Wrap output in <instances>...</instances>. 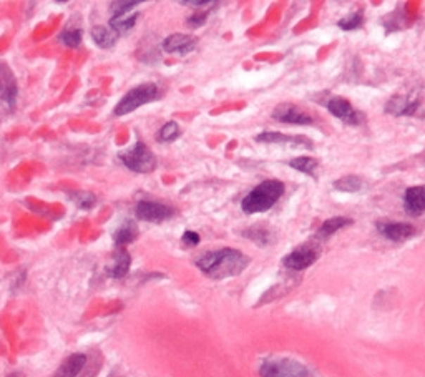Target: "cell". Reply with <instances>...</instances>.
Wrapping results in <instances>:
<instances>
[{
    "label": "cell",
    "mask_w": 425,
    "mask_h": 377,
    "mask_svg": "<svg viewBox=\"0 0 425 377\" xmlns=\"http://www.w3.org/2000/svg\"><path fill=\"white\" fill-rule=\"evenodd\" d=\"M249 264V257L233 248L211 251L196 261V266L212 279H224L241 274Z\"/></svg>",
    "instance_id": "6da1fadb"
},
{
    "label": "cell",
    "mask_w": 425,
    "mask_h": 377,
    "mask_svg": "<svg viewBox=\"0 0 425 377\" xmlns=\"http://www.w3.org/2000/svg\"><path fill=\"white\" fill-rule=\"evenodd\" d=\"M284 193V185L278 180H265L261 185H258L254 190L246 195V198L243 200V211L248 215H254V213H262V211H267L272 208L281 195Z\"/></svg>",
    "instance_id": "7a4b0ae2"
},
{
    "label": "cell",
    "mask_w": 425,
    "mask_h": 377,
    "mask_svg": "<svg viewBox=\"0 0 425 377\" xmlns=\"http://www.w3.org/2000/svg\"><path fill=\"white\" fill-rule=\"evenodd\" d=\"M158 87L155 84H141L135 87L128 91L127 95L123 96L122 100L117 103V107L113 110L115 117H123V115H128L132 112H135L137 108L143 107V105L153 102L155 98H158Z\"/></svg>",
    "instance_id": "3957f363"
},
{
    "label": "cell",
    "mask_w": 425,
    "mask_h": 377,
    "mask_svg": "<svg viewBox=\"0 0 425 377\" xmlns=\"http://www.w3.org/2000/svg\"><path fill=\"white\" fill-rule=\"evenodd\" d=\"M120 162L135 173H151L156 168V156L143 141H137L133 148L118 155Z\"/></svg>",
    "instance_id": "277c9868"
},
{
    "label": "cell",
    "mask_w": 425,
    "mask_h": 377,
    "mask_svg": "<svg viewBox=\"0 0 425 377\" xmlns=\"http://www.w3.org/2000/svg\"><path fill=\"white\" fill-rule=\"evenodd\" d=\"M261 377H307L306 366L294 359H269L260 367Z\"/></svg>",
    "instance_id": "5b68a950"
},
{
    "label": "cell",
    "mask_w": 425,
    "mask_h": 377,
    "mask_svg": "<svg viewBox=\"0 0 425 377\" xmlns=\"http://www.w3.org/2000/svg\"><path fill=\"white\" fill-rule=\"evenodd\" d=\"M17 100L18 84L15 73L6 62H0V103L8 112H12V110H15Z\"/></svg>",
    "instance_id": "8992f818"
},
{
    "label": "cell",
    "mask_w": 425,
    "mask_h": 377,
    "mask_svg": "<svg viewBox=\"0 0 425 377\" xmlns=\"http://www.w3.org/2000/svg\"><path fill=\"white\" fill-rule=\"evenodd\" d=\"M135 215L138 219L148 223H161L166 222L173 216V208L166 206L158 201H140L135 208Z\"/></svg>",
    "instance_id": "52a82bcc"
},
{
    "label": "cell",
    "mask_w": 425,
    "mask_h": 377,
    "mask_svg": "<svg viewBox=\"0 0 425 377\" xmlns=\"http://www.w3.org/2000/svg\"><path fill=\"white\" fill-rule=\"evenodd\" d=\"M317 256H319V251L316 248L301 246L298 248V250H294L293 253H289V255L283 260V263L286 268L293 271H303L316 263Z\"/></svg>",
    "instance_id": "ba28073f"
},
{
    "label": "cell",
    "mask_w": 425,
    "mask_h": 377,
    "mask_svg": "<svg viewBox=\"0 0 425 377\" xmlns=\"http://www.w3.org/2000/svg\"><path fill=\"white\" fill-rule=\"evenodd\" d=\"M327 110H329L334 117L341 118V120L345 123H349V125H359V123L364 120L362 113L357 112L348 100L339 98V96L331 98L329 102H327Z\"/></svg>",
    "instance_id": "9c48e42d"
},
{
    "label": "cell",
    "mask_w": 425,
    "mask_h": 377,
    "mask_svg": "<svg viewBox=\"0 0 425 377\" xmlns=\"http://www.w3.org/2000/svg\"><path fill=\"white\" fill-rule=\"evenodd\" d=\"M272 118L281 123H291V125H311L312 118L303 110H299L294 105H279L272 112Z\"/></svg>",
    "instance_id": "30bf717a"
},
{
    "label": "cell",
    "mask_w": 425,
    "mask_h": 377,
    "mask_svg": "<svg viewBox=\"0 0 425 377\" xmlns=\"http://www.w3.org/2000/svg\"><path fill=\"white\" fill-rule=\"evenodd\" d=\"M377 228L382 236L395 243L409 240L415 234V228L409 223H381Z\"/></svg>",
    "instance_id": "8fae6325"
},
{
    "label": "cell",
    "mask_w": 425,
    "mask_h": 377,
    "mask_svg": "<svg viewBox=\"0 0 425 377\" xmlns=\"http://www.w3.org/2000/svg\"><path fill=\"white\" fill-rule=\"evenodd\" d=\"M196 47V39L186 34H173L163 40V49L168 53L186 55Z\"/></svg>",
    "instance_id": "7c38bea8"
},
{
    "label": "cell",
    "mask_w": 425,
    "mask_h": 377,
    "mask_svg": "<svg viewBox=\"0 0 425 377\" xmlns=\"http://www.w3.org/2000/svg\"><path fill=\"white\" fill-rule=\"evenodd\" d=\"M132 266V256L125 248H115L112 263H110L108 268H106V273H108L110 278L115 279H122L128 274Z\"/></svg>",
    "instance_id": "4fadbf2b"
},
{
    "label": "cell",
    "mask_w": 425,
    "mask_h": 377,
    "mask_svg": "<svg viewBox=\"0 0 425 377\" xmlns=\"http://www.w3.org/2000/svg\"><path fill=\"white\" fill-rule=\"evenodd\" d=\"M85 366H87L85 354L75 352L62 362V366L58 367L53 377H78V374H80Z\"/></svg>",
    "instance_id": "5bb4252c"
},
{
    "label": "cell",
    "mask_w": 425,
    "mask_h": 377,
    "mask_svg": "<svg viewBox=\"0 0 425 377\" xmlns=\"http://www.w3.org/2000/svg\"><path fill=\"white\" fill-rule=\"evenodd\" d=\"M256 141H261V143H291L294 146H306V148H311L312 143L304 136H291V135H283V133L278 132H265L261 135L256 136Z\"/></svg>",
    "instance_id": "9a60e30c"
},
{
    "label": "cell",
    "mask_w": 425,
    "mask_h": 377,
    "mask_svg": "<svg viewBox=\"0 0 425 377\" xmlns=\"http://www.w3.org/2000/svg\"><path fill=\"white\" fill-rule=\"evenodd\" d=\"M404 206L410 215H422L425 211V185L409 188L404 196Z\"/></svg>",
    "instance_id": "2e32d148"
},
{
    "label": "cell",
    "mask_w": 425,
    "mask_h": 377,
    "mask_svg": "<svg viewBox=\"0 0 425 377\" xmlns=\"http://www.w3.org/2000/svg\"><path fill=\"white\" fill-rule=\"evenodd\" d=\"M420 102L417 100H409L407 96H394V98L389 100V103H387L386 112L397 115V117H404V115H407V117H412L417 112Z\"/></svg>",
    "instance_id": "e0dca14e"
},
{
    "label": "cell",
    "mask_w": 425,
    "mask_h": 377,
    "mask_svg": "<svg viewBox=\"0 0 425 377\" xmlns=\"http://www.w3.org/2000/svg\"><path fill=\"white\" fill-rule=\"evenodd\" d=\"M137 238H138V226L135 222H132V219L123 222L113 233V243L117 248H125L135 241Z\"/></svg>",
    "instance_id": "ac0fdd59"
},
{
    "label": "cell",
    "mask_w": 425,
    "mask_h": 377,
    "mask_svg": "<svg viewBox=\"0 0 425 377\" xmlns=\"http://www.w3.org/2000/svg\"><path fill=\"white\" fill-rule=\"evenodd\" d=\"M140 18V13H128V15H122V17H112L110 18V29H112L113 34L117 35H123L128 34L133 27L137 25V20Z\"/></svg>",
    "instance_id": "d6986e66"
},
{
    "label": "cell",
    "mask_w": 425,
    "mask_h": 377,
    "mask_svg": "<svg viewBox=\"0 0 425 377\" xmlns=\"http://www.w3.org/2000/svg\"><path fill=\"white\" fill-rule=\"evenodd\" d=\"M349 224H353V219L344 218V216H337V218L326 219V222L321 224V228L317 229V238H321V240H326V238L332 236V234H334L336 231H339V229L349 226Z\"/></svg>",
    "instance_id": "ffe728a7"
},
{
    "label": "cell",
    "mask_w": 425,
    "mask_h": 377,
    "mask_svg": "<svg viewBox=\"0 0 425 377\" xmlns=\"http://www.w3.org/2000/svg\"><path fill=\"white\" fill-rule=\"evenodd\" d=\"M91 40L99 45L100 49H112L117 44V34H113L112 30H108L106 27L96 25L91 29Z\"/></svg>",
    "instance_id": "44dd1931"
},
{
    "label": "cell",
    "mask_w": 425,
    "mask_h": 377,
    "mask_svg": "<svg viewBox=\"0 0 425 377\" xmlns=\"http://www.w3.org/2000/svg\"><path fill=\"white\" fill-rule=\"evenodd\" d=\"M289 167L298 170V172H301V173L316 177V170L319 167V163H317V160L311 158V156H299V158L291 160Z\"/></svg>",
    "instance_id": "7402d4cb"
},
{
    "label": "cell",
    "mask_w": 425,
    "mask_h": 377,
    "mask_svg": "<svg viewBox=\"0 0 425 377\" xmlns=\"http://www.w3.org/2000/svg\"><path fill=\"white\" fill-rule=\"evenodd\" d=\"M362 185H364L362 178L355 177V174H348V177L337 180L334 183V188H336V190L344 191V193H355V191H359L360 188H362Z\"/></svg>",
    "instance_id": "603a6c76"
},
{
    "label": "cell",
    "mask_w": 425,
    "mask_h": 377,
    "mask_svg": "<svg viewBox=\"0 0 425 377\" xmlns=\"http://www.w3.org/2000/svg\"><path fill=\"white\" fill-rule=\"evenodd\" d=\"M70 195V200L75 203L78 208L82 210H90L94 208L95 203H96V196L94 195V193H89V191H70L68 193Z\"/></svg>",
    "instance_id": "cb8c5ba5"
},
{
    "label": "cell",
    "mask_w": 425,
    "mask_h": 377,
    "mask_svg": "<svg viewBox=\"0 0 425 377\" xmlns=\"http://www.w3.org/2000/svg\"><path fill=\"white\" fill-rule=\"evenodd\" d=\"M244 236H248L249 240H253L260 246H267L272 241L271 231H267V229L262 226H254L246 229V231H244Z\"/></svg>",
    "instance_id": "d4e9b609"
},
{
    "label": "cell",
    "mask_w": 425,
    "mask_h": 377,
    "mask_svg": "<svg viewBox=\"0 0 425 377\" xmlns=\"http://www.w3.org/2000/svg\"><path fill=\"white\" fill-rule=\"evenodd\" d=\"M82 39H83L82 29H73V27H68V29H65L62 34H60V42L70 49L80 47Z\"/></svg>",
    "instance_id": "484cf974"
},
{
    "label": "cell",
    "mask_w": 425,
    "mask_h": 377,
    "mask_svg": "<svg viewBox=\"0 0 425 377\" xmlns=\"http://www.w3.org/2000/svg\"><path fill=\"white\" fill-rule=\"evenodd\" d=\"M137 6H140V0H115L110 4V11L113 12V17H122L128 15Z\"/></svg>",
    "instance_id": "4316f807"
},
{
    "label": "cell",
    "mask_w": 425,
    "mask_h": 377,
    "mask_svg": "<svg viewBox=\"0 0 425 377\" xmlns=\"http://www.w3.org/2000/svg\"><path fill=\"white\" fill-rule=\"evenodd\" d=\"M362 22H364V13L362 11H357L343 18V20H339V27L343 30H355L359 29V27H362Z\"/></svg>",
    "instance_id": "83f0119b"
},
{
    "label": "cell",
    "mask_w": 425,
    "mask_h": 377,
    "mask_svg": "<svg viewBox=\"0 0 425 377\" xmlns=\"http://www.w3.org/2000/svg\"><path fill=\"white\" fill-rule=\"evenodd\" d=\"M179 133H182V130H179L178 123L177 122H168V123H165L163 127H161V130L158 133V138L161 141H173L179 136Z\"/></svg>",
    "instance_id": "f1b7e54d"
},
{
    "label": "cell",
    "mask_w": 425,
    "mask_h": 377,
    "mask_svg": "<svg viewBox=\"0 0 425 377\" xmlns=\"http://www.w3.org/2000/svg\"><path fill=\"white\" fill-rule=\"evenodd\" d=\"M206 17H208V12H205V11L193 13V15L188 18V25L193 27V29H196V27H201L206 22Z\"/></svg>",
    "instance_id": "f546056e"
},
{
    "label": "cell",
    "mask_w": 425,
    "mask_h": 377,
    "mask_svg": "<svg viewBox=\"0 0 425 377\" xmlns=\"http://www.w3.org/2000/svg\"><path fill=\"white\" fill-rule=\"evenodd\" d=\"M182 240L186 246H196L200 243V234L195 231H184Z\"/></svg>",
    "instance_id": "4dcf8cb0"
},
{
    "label": "cell",
    "mask_w": 425,
    "mask_h": 377,
    "mask_svg": "<svg viewBox=\"0 0 425 377\" xmlns=\"http://www.w3.org/2000/svg\"><path fill=\"white\" fill-rule=\"evenodd\" d=\"M183 6L189 7H215L218 6V2H210V0H183Z\"/></svg>",
    "instance_id": "1f68e13d"
},
{
    "label": "cell",
    "mask_w": 425,
    "mask_h": 377,
    "mask_svg": "<svg viewBox=\"0 0 425 377\" xmlns=\"http://www.w3.org/2000/svg\"><path fill=\"white\" fill-rule=\"evenodd\" d=\"M7 377H24L20 374V372H12V374H8Z\"/></svg>",
    "instance_id": "d6a6232c"
}]
</instances>
